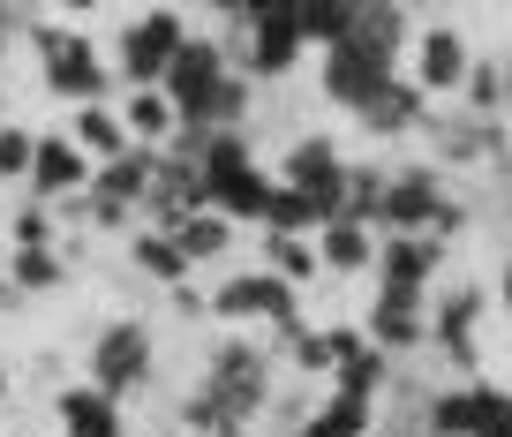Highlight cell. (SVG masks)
Segmentation results:
<instances>
[{"label":"cell","instance_id":"1","mask_svg":"<svg viewBox=\"0 0 512 437\" xmlns=\"http://www.w3.org/2000/svg\"><path fill=\"white\" fill-rule=\"evenodd\" d=\"M211 317L219 324H264V340L287 347L294 332H302V287L294 279H279L272 264H241V272H226L219 287H211Z\"/></svg>","mask_w":512,"mask_h":437},{"label":"cell","instance_id":"2","mask_svg":"<svg viewBox=\"0 0 512 437\" xmlns=\"http://www.w3.org/2000/svg\"><path fill=\"white\" fill-rule=\"evenodd\" d=\"M204 385L219 392V407L234 422H264L272 415V392H279V347L249 340V332H226L204 355Z\"/></svg>","mask_w":512,"mask_h":437},{"label":"cell","instance_id":"3","mask_svg":"<svg viewBox=\"0 0 512 437\" xmlns=\"http://www.w3.org/2000/svg\"><path fill=\"white\" fill-rule=\"evenodd\" d=\"M31 53H38V83H46L61 106H91V98H113V68L98 61V46L76 31V23H31Z\"/></svg>","mask_w":512,"mask_h":437},{"label":"cell","instance_id":"4","mask_svg":"<svg viewBox=\"0 0 512 437\" xmlns=\"http://www.w3.org/2000/svg\"><path fill=\"white\" fill-rule=\"evenodd\" d=\"M151 370H159V340H151V317H106L83 347V377L106 385L113 400H144Z\"/></svg>","mask_w":512,"mask_h":437},{"label":"cell","instance_id":"5","mask_svg":"<svg viewBox=\"0 0 512 437\" xmlns=\"http://www.w3.org/2000/svg\"><path fill=\"white\" fill-rule=\"evenodd\" d=\"M189 46V16H181L174 0H151V8H136V16L121 23V53H113V76L128 83H166V68H174V53Z\"/></svg>","mask_w":512,"mask_h":437},{"label":"cell","instance_id":"6","mask_svg":"<svg viewBox=\"0 0 512 437\" xmlns=\"http://www.w3.org/2000/svg\"><path fill=\"white\" fill-rule=\"evenodd\" d=\"M482 309H490V294H482L475 279H452L430 302V355H445L452 377H482V347H475Z\"/></svg>","mask_w":512,"mask_h":437},{"label":"cell","instance_id":"7","mask_svg":"<svg viewBox=\"0 0 512 437\" xmlns=\"http://www.w3.org/2000/svg\"><path fill=\"white\" fill-rule=\"evenodd\" d=\"M392 76H400V68L377 61V53L354 46V38H339V46L317 53V91H324V106H339V114H362V106H369Z\"/></svg>","mask_w":512,"mask_h":437},{"label":"cell","instance_id":"8","mask_svg":"<svg viewBox=\"0 0 512 437\" xmlns=\"http://www.w3.org/2000/svg\"><path fill=\"white\" fill-rule=\"evenodd\" d=\"M226 68H234V61H226L219 31H189V46H181L174 68H166V91H174L181 121H204V129H211V98H219Z\"/></svg>","mask_w":512,"mask_h":437},{"label":"cell","instance_id":"9","mask_svg":"<svg viewBox=\"0 0 512 437\" xmlns=\"http://www.w3.org/2000/svg\"><path fill=\"white\" fill-rule=\"evenodd\" d=\"M377 287H392V294H437V287H445V234H400V227H384V242H377Z\"/></svg>","mask_w":512,"mask_h":437},{"label":"cell","instance_id":"10","mask_svg":"<svg viewBox=\"0 0 512 437\" xmlns=\"http://www.w3.org/2000/svg\"><path fill=\"white\" fill-rule=\"evenodd\" d=\"M512 415V392L490 385V377H460V385H437L430 400V430L437 437H482L490 422Z\"/></svg>","mask_w":512,"mask_h":437},{"label":"cell","instance_id":"11","mask_svg":"<svg viewBox=\"0 0 512 437\" xmlns=\"http://www.w3.org/2000/svg\"><path fill=\"white\" fill-rule=\"evenodd\" d=\"M362 324H369V340L392 347L400 362L430 355V294H392V287H377V294H369V309H362Z\"/></svg>","mask_w":512,"mask_h":437},{"label":"cell","instance_id":"12","mask_svg":"<svg viewBox=\"0 0 512 437\" xmlns=\"http://www.w3.org/2000/svg\"><path fill=\"white\" fill-rule=\"evenodd\" d=\"M279 181H294V189L324 196L332 211H347V151H339L332 136H317V129L287 136V159H279Z\"/></svg>","mask_w":512,"mask_h":437},{"label":"cell","instance_id":"13","mask_svg":"<svg viewBox=\"0 0 512 437\" xmlns=\"http://www.w3.org/2000/svg\"><path fill=\"white\" fill-rule=\"evenodd\" d=\"M467 68H475V46H467L452 23H422V31H415V68H407V76H415L430 98L452 106V98L467 91Z\"/></svg>","mask_w":512,"mask_h":437},{"label":"cell","instance_id":"14","mask_svg":"<svg viewBox=\"0 0 512 437\" xmlns=\"http://www.w3.org/2000/svg\"><path fill=\"white\" fill-rule=\"evenodd\" d=\"M430 114H437V98L422 91L415 76H392V83H384V91L369 98V106H362L354 121H362V129L377 136V144H415V136L430 129Z\"/></svg>","mask_w":512,"mask_h":437},{"label":"cell","instance_id":"15","mask_svg":"<svg viewBox=\"0 0 512 437\" xmlns=\"http://www.w3.org/2000/svg\"><path fill=\"white\" fill-rule=\"evenodd\" d=\"M91 174H98V159H91V151H83L68 129H38V159H31V181H23V189L53 204V196L91 189Z\"/></svg>","mask_w":512,"mask_h":437},{"label":"cell","instance_id":"16","mask_svg":"<svg viewBox=\"0 0 512 437\" xmlns=\"http://www.w3.org/2000/svg\"><path fill=\"white\" fill-rule=\"evenodd\" d=\"M272 196H279V174H264V159H256V166H234V174H204V204L226 211L234 227H264Z\"/></svg>","mask_w":512,"mask_h":437},{"label":"cell","instance_id":"17","mask_svg":"<svg viewBox=\"0 0 512 437\" xmlns=\"http://www.w3.org/2000/svg\"><path fill=\"white\" fill-rule=\"evenodd\" d=\"M302 53H309L302 23H294V16H264V23H249V61H241V68H249L256 83H294Z\"/></svg>","mask_w":512,"mask_h":437},{"label":"cell","instance_id":"18","mask_svg":"<svg viewBox=\"0 0 512 437\" xmlns=\"http://www.w3.org/2000/svg\"><path fill=\"white\" fill-rule=\"evenodd\" d=\"M159 159H166V144H128V151H113V159H98L91 196H106V204H136V211H144L151 181H159Z\"/></svg>","mask_w":512,"mask_h":437},{"label":"cell","instance_id":"19","mask_svg":"<svg viewBox=\"0 0 512 437\" xmlns=\"http://www.w3.org/2000/svg\"><path fill=\"white\" fill-rule=\"evenodd\" d=\"M377 242H384V227L339 211V219H324L317 257H324V272H332V279H362V272H377Z\"/></svg>","mask_w":512,"mask_h":437},{"label":"cell","instance_id":"20","mask_svg":"<svg viewBox=\"0 0 512 437\" xmlns=\"http://www.w3.org/2000/svg\"><path fill=\"white\" fill-rule=\"evenodd\" d=\"M53 415H61V437H128L121 400L106 385H61L53 392Z\"/></svg>","mask_w":512,"mask_h":437},{"label":"cell","instance_id":"21","mask_svg":"<svg viewBox=\"0 0 512 437\" xmlns=\"http://www.w3.org/2000/svg\"><path fill=\"white\" fill-rule=\"evenodd\" d=\"M354 46H369L377 61L400 68V53H415V16H407V0H362V16H354Z\"/></svg>","mask_w":512,"mask_h":437},{"label":"cell","instance_id":"22","mask_svg":"<svg viewBox=\"0 0 512 437\" xmlns=\"http://www.w3.org/2000/svg\"><path fill=\"white\" fill-rule=\"evenodd\" d=\"M128 264H136V279H144V287H181V279L196 272V257H189L166 227H136V234H128Z\"/></svg>","mask_w":512,"mask_h":437},{"label":"cell","instance_id":"23","mask_svg":"<svg viewBox=\"0 0 512 437\" xmlns=\"http://www.w3.org/2000/svg\"><path fill=\"white\" fill-rule=\"evenodd\" d=\"M121 121H128L136 144H166V136L181 129V106H174L166 83H128V91H121Z\"/></svg>","mask_w":512,"mask_h":437},{"label":"cell","instance_id":"24","mask_svg":"<svg viewBox=\"0 0 512 437\" xmlns=\"http://www.w3.org/2000/svg\"><path fill=\"white\" fill-rule=\"evenodd\" d=\"M68 136H76V144L91 151V159H113V151H128V144H136L113 98H91V106H76V121H68Z\"/></svg>","mask_w":512,"mask_h":437},{"label":"cell","instance_id":"25","mask_svg":"<svg viewBox=\"0 0 512 437\" xmlns=\"http://www.w3.org/2000/svg\"><path fill=\"white\" fill-rule=\"evenodd\" d=\"M8 279H16L23 294L68 287V249H61V242H23V249H8Z\"/></svg>","mask_w":512,"mask_h":437},{"label":"cell","instance_id":"26","mask_svg":"<svg viewBox=\"0 0 512 437\" xmlns=\"http://www.w3.org/2000/svg\"><path fill=\"white\" fill-rule=\"evenodd\" d=\"M324 219H339L324 196H309V189H294V181H279V196H272V211H264V227L272 234H324ZM256 227V234H264Z\"/></svg>","mask_w":512,"mask_h":437},{"label":"cell","instance_id":"27","mask_svg":"<svg viewBox=\"0 0 512 437\" xmlns=\"http://www.w3.org/2000/svg\"><path fill=\"white\" fill-rule=\"evenodd\" d=\"M256 264H272V272H279V279H294V287H309V279H324L317 234H272V227H264V249H256Z\"/></svg>","mask_w":512,"mask_h":437},{"label":"cell","instance_id":"28","mask_svg":"<svg viewBox=\"0 0 512 437\" xmlns=\"http://www.w3.org/2000/svg\"><path fill=\"white\" fill-rule=\"evenodd\" d=\"M392 377H400V355L369 340V347H362V355H354V362H339V370H332V385H339V392H362V400H377V407H384V392H392Z\"/></svg>","mask_w":512,"mask_h":437},{"label":"cell","instance_id":"29","mask_svg":"<svg viewBox=\"0 0 512 437\" xmlns=\"http://www.w3.org/2000/svg\"><path fill=\"white\" fill-rule=\"evenodd\" d=\"M174 242L189 249L196 264H219L226 249H234V219H226V211H211V204H196L189 219H181V227H174Z\"/></svg>","mask_w":512,"mask_h":437},{"label":"cell","instance_id":"30","mask_svg":"<svg viewBox=\"0 0 512 437\" xmlns=\"http://www.w3.org/2000/svg\"><path fill=\"white\" fill-rule=\"evenodd\" d=\"M354 16H362V0H302L294 23H302V38L324 53V46H339V38H354Z\"/></svg>","mask_w":512,"mask_h":437},{"label":"cell","instance_id":"31","mask_svg":"<svg viewBox=\"0 0 512 437\" xmlns=\"http://www.w3.org/2000/svg\"><path fill=\"white\" fill-rule=\"evenodd\" d=\"M460 106H467V114H505V106H512V61H475V68H467Z\"/></svg>","mask_w":512,"mask_h":437},{"label":"cell","instance_id":"32","mask_svg":"<svg viewBox=\"0 0 512 437\" xmlns=\"http://www.w3.org/2000/svg\"><path fill=\"white\" fill-rule=\"evenodd\" d=\"M174 422H181L189 437H219V430H226L234 415H226V407H219V392H211L204 377H196V385H189V392L174 400Z\"/></svg>","mask_w":512,"mask_h":437},{"label":"cell","instance_id":"33","mask_svg":"<svg viewBox=\"0 0 512 437\" xmlns=\"http://www.w3.org/2000/svg\"><path fill=\"white\" fill-rule=\"evenodd\" d=\"M384 181H392V174H384L377 159H354V166H347V211H354V219L384 227Z\"/></svg>","mask_w":512,"mask_h":437},{"label":"cell","instance_id":"34","mask_svg":"<svg viewBox=\"0 0 512 437\" xmlns=\"http://www.w3.org/2000/svg\"><path fill=\"white\" fill-rule=\"evenodd\" d=\"M23 242H61V211H53L46 196L8 211V249H23Z\"/></svg>","mask_w":512,"mask_h":437},{"label":"cell","instance_id":"35","mask_svg":"<svg viewBox=\"0 0 512 437\" xmlns=\"http://www.w3.org/2000/svg\"><path fill=\"white\" fill-rule=\"evenodd\" d=\"M256 166V136L249 129H204V174H234Z\"/></svg>","mask_w":512,"mask_h":437},{"label":"cell","instance_id":"36","mask_svg":"<svg viewBox=\"0 0 512 437\" xmlns=\"http://www.w3.org/2000/svg\"><path fill=\"white\" fill-rule=\"evenodd\" d=\"M31 159H38V129L0 121V181H31Z\"/></svg>","mask_w":512,"mask_h":437},{"label":"cell","instance_id":"37","mask_svg":"<svg viewBox=\"0 0 512 437\" xmlns=\"http://www.w3.org/2000/svg\"><path fill=\"white\" fill-rule=\"evenodd\" d=\"M279 355L294 362V377H324V385H332V347H324V332H317V324H302V332H294V340L279 347Z\"/></svg>","mask_w":512,"mask_h":437},{"label":"cell","instance_id":"38","mask_svg":"<svg viewBox=\"0 0 512 437\" xmlns=\"http://www.w3.org/2000/svg\"><path fill=\"white\" fill-rule=\"evenodd\" d=\"M324 347H332V370H339V362H354L369 347V324H324Z\"/></svg>","mask_w":512,"mask_h":437},{"label":"cell","instance_id":"39","mask_svg":"<svg viewBox=\"0 0 512 437\" xmlns=\"http://www.w3.org/2000/svg\"><path fill=\"white\" fill-rule=\"evenodd\" d=\"M38 8H46V0H0V31L16 38V31H31L38 23Z\"/></svg>","mask_w":512,"mask_h":437},{"label":"cell","instance_id":"40","mask_svg":"<svg viewBox=\"0 0 512 437\" xmlns=\"http://www.w3.org/2000/svg\"><path fill=\"white\" fill-rule=\"evenodd\" d=\"M166 302H174L181 317H204V309H211V294H196V279H181V287H166Z\"/></svg>","mask_w":512,"mask_h":437},{"label":"cell","instance_id":"41","mask_svg":"<svg viewBox=\"0 0 512 437\" xmlns=\"http://www.w3.org/2000/svg\"><path fill=\"white\" fill-rule=\"evenodd\" d=\"M264 16H302V0H249V23H264Z\"/></svg>","mask_w":512,"mask_h":437},{"label":"cell","instance_id":"42","mask_svg":"<svg viewBox=\"0 0 512 437\" xmlns=\"http://www.w3.org/2000/svg\"><path fill=\"white\" fill-rule=\"evenodd\" d=\"M196 8H211L219 23H226V16H249V0H196Z\"/></svg>","mask_w":512,"mask_h":437},{"label":"cell","instance_id":"43","mask_svg":"<svg viewBox=\"0 0 512 437\" xmlns=\"http://www.w3.org/2000/svg\"><path fill=\"white\" fill-rule=\"evenodd\" d=\"M497 302H505V317H512V264L497 272Z\"/></svg>","mask_w":512,"mask_h":437},{"label":"cell","instance_id":"44","mask_svg":"<svg viewBox=\"0 0 512 437\" xmlns=\"http://www.w3.org/2000/svg\"><path fill=\"white\" fill-rule=\"evenodd\" d=\"M53 8H61V16H91L98 0H53Z\"/></svg>","mask_w":512,"mask_h":437},{"label":"cell","instance_id":"45","mask_svg":"<svg viewBox=\"0 0 512 437\" xmlns=\"http://www.w3.org/2000/svg\"><path fill=\"white\" fill-rule=\"evenodd\" d=\"M482 437H512V415H505V422H490V430H482Z\"/></svg>","mask_w":512,"mask_h":437},{"label":"cell","instance_id":"46","mask_svg":"<svg viewBox=\"0 0 512 437\" xmlns=\"http://www.w3.org/2000/svg\"><path fill=\"white\" fill-rule=\"evenodd\" d=\"M219 437H249V422H226V430H219Z\"/></svg>","mask_w":512,"mask_h":437},{"label":"cell","instance_id":"47","mask_svg":"<svg viewBox=\"0 0 512 437\" xmlns=\"http://www.w3.org/2000/svg\"><path fill=\"white\" fill-rule=\"evenodd\" d=\"M0 400H8V355H0Z\"/></svg>","mask_w":512,"mask_h":437},{"label":"cell","instance_id":"48","mask_svg":"<svg viewBox=\"0 0 512 437\" xmlns=\"http://www.w3.org/2000/svg\"><path fill=\"white\" fill-rule=\"evenodd\" d=\"M159 437H189V430H181V422H174V430H159Z\"/></svg>","mask_w":512,"mask_h":437},{"label":"cell","instance_id":"49","mask_svg":"<svg viewBox=\"0 0 512 437\" xmlns=\"http://www.w3.org/2000/svg\"><path fill=\"white\" fill-rule=\"evenodd\" d=\"M505 174H512V166H505Z\"/></svg>","mask_w":512,"mask_h":437}]
</instances>
